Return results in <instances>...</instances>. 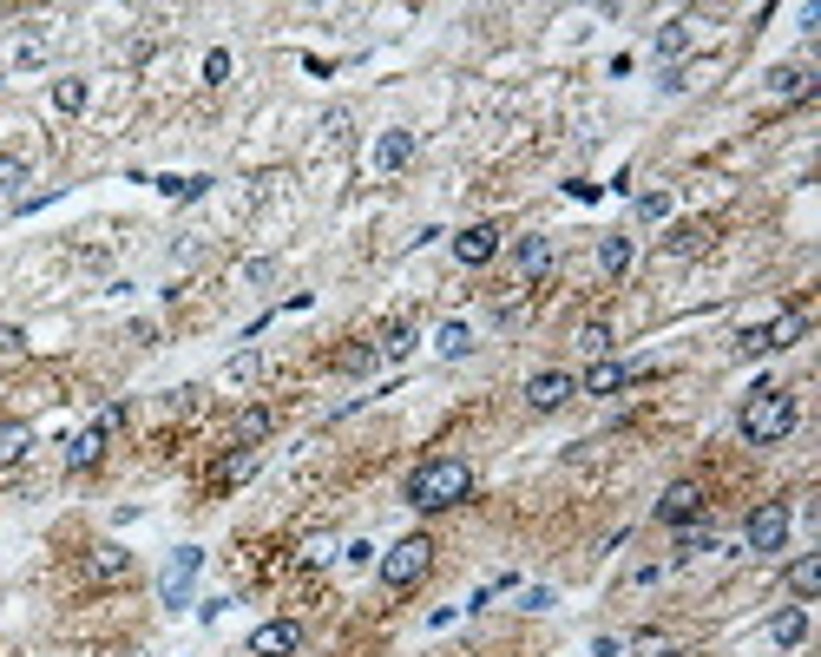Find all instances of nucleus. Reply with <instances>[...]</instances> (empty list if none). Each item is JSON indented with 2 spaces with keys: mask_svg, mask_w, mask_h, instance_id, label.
<instances>
[{
  "mask_svg": "<svg viewBox=\"0 0 821 657\" xmlns=\"http://www.w3.org/2000/svg\"><path fill=\"white\" fill-rule=\"evenodd\" d=\"M520 611H552V585H532L520 598Z\"/></svg>",
  "mask_w": 821,
  "mask_h": 657,
  "instance_id": "4c0bfd02",
  "label": "nucleus"
},
{
  "mask_svg": "<svg viewBox=\"0 0 821 657\" xmlns=\"http://www.w3.org/2000/svg\"><path fill=\"white\" fill-rule=\"evenodd\" d=\"M815 86L821 79L809 73V67H775V73H769V99H775V106H795V99H815Z\"/></svg>",
  "mask_w": 821,
  "mask_h": 657,
  "instance_id": "ddd939ff",
  "label": "nucleus"
},
{
  "mask_svg": "<svg viewBox=\"0 0 821 657\" xmlns=\"http://www.w3.org/2000/svg\"><path fill=\"white\" fill-rule=\"evenodd\" d=\"M513 263H520L525 283H545L552 263H559V250H552V237H520V243H513Z\"/></svg>",
  "mask_w": 821,
  "mask_h": 657,
  "instance_id": "f8f14e48",
  "label": "nucleus"
},
{
  "mask_svg": "<svg viewBox=\"0 0 821 657\" xmlns=\"http://www.w3.org/2000/svg\"><path fill=\"white\" fill-rule=\"evenodd\" d=\"M762 329H769V356H775V349H795V342L809 336V316H802V309H782V316L762 322Z\"/></svg>",
  "mask_w": 821,
  "mask_h": 657,
  "instance_id": "4468645a",
  "label": "nucleus"
},
{
  "mask_svg": "<svg viewBox=\"0 0 821 657\" xmlns=\"http://www.w3.org/2000/svg\"><path fill=\"white\" fill-rule=\"evenodd\" d=\"M126 573H132V553H126L119 539H99V546L86 553V579L92 585H119Z\"/></svg>",
  "mask_w": 821,
  "mask_h": 657,
  "instance_id": "9b49d317",
  "label": "nucleus"
},
{
  "mask_svg": "<svg viewBox=\"0 0 821 657\" xmlns=\"http://www.w3.org/2000/svg\"><path fill=\"white\" fill-rule=\"evenodd\" d=\"M158 191H164V198H204L211 178H158Z\"/></svg>",
  "mask_w": 821,
  "mask_h": 657,
  "instance_id": "2f4dec72",
  "label": "nucleus"
},
{
  "mask_svg": "<svg viewBox=\"0 0 821 657\" xmlns=\"http://www.w3.org/2000/svg\"><path fill=\"white\" fill-rule=\"evenodd\" d=\"M198 573H204V553H198V546H178V553L164 559V573H158V605H164V611H184Z\"/></svg>",
  "mask_w": 821,
  "mask_h": 657,
  "instance_id": "20e7f679",
  "label": "nucleus"
},
{
  "mask_svg": "<svg viewBox=\"0 0 821 657\" xmlns=\"http://www.w3.org/2000/svg\"><path fill=\"white\" fill-rule=\"evenodd\" d=\"M99 454H106V435H99V428H86V435H73V440H67V467H73V474L99 467Z\"/></svg>",
  "mask_w": 821,
  "mask_h": 657,
  "instance_id": "6ab92c4d",
  "label": "nucleus"
},
{
  "mask_svg": "<svg viewBox=\"0 0 821 657\" xmlns=\"http://www.w3.org/2000/svg\"><path fill=\"white\" fill-rule=\"evenodd\" d=\"M789 591H795V598H815L821 591V559L815 553H802V559L789 566Z\"/></svg>",
  "mask_w": 821,
  "mask_h": 657,
  "instance_id": "b1692460",
  "label": "nucleus"
},
{
  "mask_svg": "<svg viewBox=\"0 0 821 657\" xmlns=\"http://www.w3.org/2000/svg\"><path fill=\"white\" fill-rule=\"evenodd\" d=\"M329 559H336V546H329V539H309V546H302V566H329Z\"/></svg>",
  "mask_w": 821,
  "mask_h": 657,
  "instance_id": "e433bc0d",
  "label": "nucleus"
},
{
  "mask_svg": "<svg viewBox=\"0 0 821 657\" xmlns=\"http://www.w3.org/2000/svg\"><path fill=\"white\" fill-rule=\"evenodd\" d=\"M27 447H33V428H27V421H0V467L27 460Z\"/></svg>",
  "mask_w": 821,
  "mask_h": 657,
  "instance_id": "412c9836",
  "label": "nucleus"
},
{
  "mask_svg": "<svg viewBox=\"0 0 821 657\" xmlns=\"http://www.w3.org/2000/svg\"><path fill=\"white\" fill-rule=\"evenodd\" d=\"M638 218H644V223L671 218V191H644V198H638Z\"/></svg>",
  "mask_w": 821,
  "mask_h": 657,
  "instance_id": "72a5a7b5",
  "label": "nucleus"
},
{
  "mask_svg": "<svg viewBox=\"0 0 821 657\" xmlns=\"http://www.w3.org/2000/svg\"><path fill=\"white\" fill-rule=\"evenodd\" d=\"M374 362H381V356H374V342H356V349H342V356H336V368H342V375H369Z\"/></svg>",
  "mask_w": 821,
  "mask_h": 657,
  "instance_id": "c85d7f7f",
  "label": "nucleus"
},
{
  "mask_svg": "<svg viewBox=\"0 0 821 657\" xmlns=\"http://www.w3.org/2000/svg\"><path fill=\"white\" fill-rule=\"evenodd\" d=\"M710 237H717L710 223H677L671 237H664V250L671 257H697V250H710Z\"/></svg>",
  "mask_w": 821,
  "mask_h": 657,
  "instance_id": "a211bd4d",
  "label": "nucleus"
},
{
  "mask_svg": "<svg viewBox=\"0 0 821 657\" xmlns=\"http://www.w3.org/2000/svg\"><path fill=\"white\" fill-rule=\"evenodd\" d=\"M270 428H277V415H270V408H243V415H237V428H230V440H237V447H257V440H270Z\"/></svg>",
  "mask_w": 821,
  "mask_h": 657,
  "instance_id": "f3484780",
  "label": "nucleus"
},
{
  "mask_svg": "<svg viewBox=\"0 0 821 657\" xmlns=\"http://www.w3.org/2000/svg\"><path fill=\"white\" fill-rule=\"evenodd\" d=\"M703 519V487L697 480H671L658 500V526H697Z\"/></svg>",
  "mask_w": 821,
  "mask_h": 657,
  "instance_id": "0eeeda50",
  "label": "nucleus"
},
{
  "mask_svg": "<svg viewBox=\"0 0 821 657\" xmlns=\"http://www.w3.org/2000/svg\"><path fill=\"white\" fill-rule=\"evenodd\" d=\"M53 106L60 112H86V79H53Z\"/></svg>",
  "mask_w": 821,
  "mask_h": 657,
  "instance_id": "c756f323",
  "label": "nucleus"
},
{
  "mask_svg": "<svg viewBox=\"0 0 821 657\" xmlns=\"http://www.w3.org/2000/svg\"><path fill=\"white\" fill-rule=\"evenodd\" d=\"M579 349H585L592 362L611 356V322H604V316H598V322H579Z\"/></svg>",
  "mask_w": 821,
  "mask_h": 657,
  "instance_id": "bb28decb",
  "label": "nucleus"
},
{
  "mask_svg": "<svg viewBox=\"0 0 821 657\" xmlns=\"http://www.w3.org/2000/svg\"><path fill=\"white\" fill-rule=\"evenodd\" d=\"M434 342H441V356H448V362L473 356V329H467V322H441V336H434Z\"/></svg>",
  "mask_w": 821,
  "mask_h": 657,
  "instance_id": "a878e982",
  "label": "nucleus"
},
{
  "mask_svg": "<svg viewBox=\"0 0 821 657\" xmlns=\"http://www.w3.org/2000/svg\"><path fill=\"white\" fill-rule=\"evenodd\" d=\"M408 349H414V322L401 316V322H388V329H381V342H374V356H388V362H401Z\"/></svg>",
  "mask_w": 821,
  "mask_h": 657,
  "instance_id": "4be33fe9",
  "label": "nucleus"
},
{
  "mask_svg": "<svg viewBox=\"0 0 821 657\" xmlns=\"http://www.w3.org/2000/svg\"><path fill=\"white\" fill-rule=\"evenodd\" d=\"M737 356H769V329H762V322L737 329Z\"/></svg>",
  "mask_w": 821,
  "mask_h": 657,
  "instance_id": "473e14b6",
  "label": "nucleus"
},
{
  "mask_svg": "<svg viewBox=\"0 0 821 657\" xmlns=\"http://www.w3.org/2000/svg\"><path fill=\"white\" fill-rule=\"evenodd\" d=\"M257 474V447H237L224 460V474H218V487H237V480H250Z\"/></svg>",
  "mask_w": 821,
  "mask_h": 657,
  "instance_id": "cd10ccee",
  "label": "nucleus"
},
{
  "mask_svg": "<svg viewBox=\"0 0 821 657\" xmlns=\"http://www.w3.org/2000/svg\"><path fill=\"white\" fill-rule=\"evenodd\" d=\"M644 375H651L644 362L624 368V362H611V356H604V362H592L585 375H579V395H618V388H631V381H644Z\"/></svg>",
  "mask_w": 821,
  "mask_h": 657,
  "instance_id": "9d476101",
  "label": "nucleus"
},
{
  "mask_svg": "<svg viewBox=\"0 0 821 657\" xmlns=\"http://www.w3.org/2000/svg\"><path fill=\"white\" fill-rule=\"evenodd\" d=\"M795 421H802L795 388H755L743 401V415H737V435H743L749 447H782V440L795 435Z\"/></svg>",
  "mask_w": 821,
  "mask_h": 657,
  "instance_id": "f03ea898",
  "label": "nucleus"
},
{
  "mask_svg": "<svg viewBox=\"0 0 821 657\" xmlns=\"http://www.w3.org/2000/svg\"><path fill=\"white\" fill-rule=\"evenodd\" d=\"M572 395H579V381H572L565 368H539V375L525 381V408H532V415H552V408H565Z\"/></svg>",
  "mask_w": 821,
  "mask_h": 657,
  "instance_id": "423d86ee",
  "label": "nucleus"
},
{
  "mask_svg": "<svg viewBox=\"0 0 821 657\" xmlns=\"http://www.w3.org/2000/svg\"><path fill=\"white\" fill-rule=\"evenodd\" d=\"M374 573H381V585H388V591H414V585L434 573V539H428V532L394 539V546L374 559Z\"/></svg>",
  "mask_w": 821,
  "mask_h": 657,
  "instance_id": "7ed1b4c3",
  "label": "nucleus"
},
{
  "mask_svg": "<svg viewBox=\"0 0 821 657\" xmlns=\"http://www.w3.org/2000/svg\"><path fill=\"white\" fill-rule=\"evenodd\" d=\"M658 657H697V651H658Z\"/></svg>",
  "mask_w": 821,
  "mask_h": 657,
  "instance_id": "a19ab883",
  "label": "nucleus"
},
{
  "mask_svg": "<svg viewBox=\"0 0 821 657\" xmlns=\"http://www.w3.org/2000/svg\"><path fill=\"white\" fill-rule=\"evenodd\" d=\"M743 546L749 553H782L789 546V500H762V507H749V519H743Z\"/></svg>",
  "mask_w": 821,
  "mask_h": 657,
  "instance_id": "39448f33",
  "label": "nucleus"
},
{
  "mask_svg": "<svg viewBox=\"0 0 821 657\" xmlns=\"http://www.w3.org/2000/svg\"><path fill=\"white\" fill-rule=\"evenodd\" d=\"M408 158H414V132H381V139H374V165H381V171H401Z\"/></svg>",
  "mask_w": 821,
  "mask_h": 657,
  "instance_id": "dca6fc26",
  "label": "nucleus"
},
{
  "mask_svg": "<svg viewBox=\"0 0 821 657\" xmlns=\"http://www.w3.org/2000/svg\"><path fill=\"white\" fill-rule=\"evenodd\" d=\"M717 553V532L710 526H677V559H703Z\"/></svg>",
  "mask_w": 821,
  "mask_h": 657,
  "instance_id": "393cba45",
  "label": "nucleus"
},
{
  "mask_svg": "<svg viewBox=\"0 0 821 657\" xmlns=\"http://www.w3.org/2000/svg\"><path fill=\"white\" fill-rule=\"evenodd\" d=\"M598 270H604V277H624V270H631V237H618V230L598 237Z\"/></svg>",
  "mask_w": 821,
  "mask_h": 657,
  "instance_id": "aec40b11",
  "label": "nucleus"
},
{
  "mask_svg": "<svg viewBox=\"0 0 821 657\" xmlns=\"http://www.w3.org/2000/svg\"><path fill=\"white\" fill-rule=\"evenodd\" d=\"M257 368H263V356H250V349H243V356H237V362H230V381H250V375H257Z\"/></svg>",
  "mask_w": 821,
  "mask_h": 657,
  "instance_id": "58836bf2",
  "label": "nucleus"
},
{
  "mask_svg": "<svg viewBox=\"0 0 821 657\" xmlns=\"http://www.w3.org/2000/svg\"><path fill=\"white\" fill-rule=\"evenodd\" d=\"M769 638H775L782 651H795V645L809 638V611H802V605H789V611H775V625H769Z\"/></svg>",
  "mask_w": 821,
  "mask_h": 657,
  "instance_id": "2eb2a0df",
  "label": "nucleus"
},
{
  "mask_svg": "<svg viewBox=\"0 0 821 657\" xmlns=\"http://www.w3.org/2000/svg\"><path fill=\"white\" fill-rule=\"evenodd\" d=\"M224 79H230V53L211 47V53H204V86H224Z\"/></svg>",
  "mask_w": 821,
  "mask_h": 657,
  "instance_id": "f704fd0d",
  "label": "nucleus"
},
{
  "mask_svg": "<svg viewBox=\"0 0 821 657\" xmlns=\"http://www.w3.org/2000/svg\"><path fill=\"white\" fill-rule=\"evenodd\" d=\"M401 500L414 512H448L460 500H473V467L467 460H453V454H434V460H421L408 480H401Z\"/></svg>",
  "mask_w": 821,
  "mask_h": 657,
  "instance_id": "f257e3e1",
  "label": "nucleus"
},
{
  "mask_svg": "<svg viewBox=\"0 0 821 657\" xmlns=\"http://www.w3.org/2000/svg\"><path fill=\"white\" fill-rule=\"evenodd\" d=\"M20 185H27V165L13 151H0V198H20Z\"/></svg>",
  "mask_w": 821,
  "mask_h": 657,
  "instance_id": "7c9ffc66",
  "label": "nucleus"
},
{
  "mask_svg": "<svg viewBox=\"0 0 821 657\" xmlns=\"http://www.w3.org/2000/svg\"><path fill=\"white\" fill-rule=\"evenodd\" d=\"M302 651V625L297 618H270L250 631V657H297Z\"/></svg>",
  "mask_w": 821,
  "mask_h": 657,
  "instance_id": "6e6552de",
  "label": "nucleus"
},
{
  "mask_svg": "<svg viewBox=\"0 0 821 657\" xmlns=\"http://www.w3.org/2000/svg\"><path fill=\"white\" fill-rule=\"evenodd\" d=\"M112 428H126V401H106L99 408V435H112Z\"/></svg>",
  "mask_w": 821,
  "mask_h": 657,
  "instance_id": "c9c22d12",
  "label": "nucleus"
},
{
  "mask_svg": "<svg viewBox=\"0 0 821 657\" xmlns=\"http://www.w3.org/2000/svg\"><path fill=\"white\" fill-rule=\"evenodd\" d=\"M592 657H624V638H592Z\"/></svg>",
  "mask_w": 821,
  "mask_h": 657,
  "instance_id": "ea45409f",
  "label": "nucleus"
},
{
  "mask_svg": "<svg viewBox=\"0 0 821 657\" xmlns=\"http://www.w3.org/2000/svg\"><path fill=\"white\" fill-rule=\"evenodd\" d=\"M453 257H460L467 270H487V263L500 257V223H467V230L453 237Z\"/></svg>",
  "mask_w": 821,
  "mask_h": 657,
  "instance_id": "1a4fd4ad",
  "label": "nucleus"
},
{
  "mask_svg": "<svg viewBox=\"0 0 821 657\" xmlns=\"http://www.w3.org/2000/svg\"><path fill=\"white\" fill-rule=\"evenodd\" d=\"M690 40H697V33H690V20H664V27H658V60H683V53H690Z\"/></svg>",
  "mask_w": 821,
  "mask_h": 657,
  "instance_id": "5701e85b",
  "label": "nucleus"
}]
</instances>
